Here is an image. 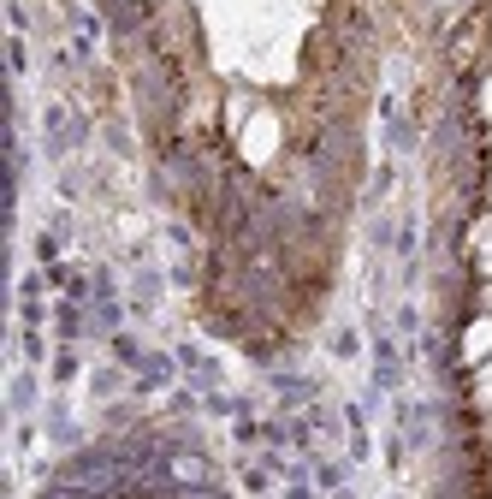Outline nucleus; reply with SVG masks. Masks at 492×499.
<instances>
[{
    "instance_id": "nucleus-1",
    "label": "nucleus",
    "mask_w": 492,
    "mask_h": 499,
    "mask_svg": "<svg viewBox=\"0 0 492 499\" xmlns=\"http://www.w3.org/2000/svg\"><path fill=\"white\" fill-rule=\"evenodd\" d=\"M36 256L54 262V256H60V238H54V232H42V238H36Z\"/></svg>"
},
{
    "instance_id": "nucleus-2",
    "label": "nucleus",
    "mask_w": 492,
    "mask_h": 499,
    "mask_svg": "<svg viewBox=\"0 0 492 499\" xmlns=\"http://www.w3.org/2000/svg\"><path fill=\"white\" fill-rule=\"evenodd\" d=\"M77 375V357H72V351H60V363H54V380H72Z\"/></svg>"
}]
</instances>
